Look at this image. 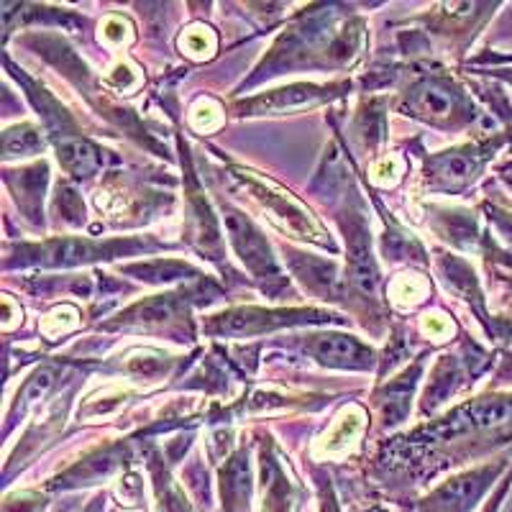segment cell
<instances>
[{"instance_id": "1", "label": "cell", "mask_w": 512, "mask_h": 512, "mask_svg": "<svg viewBox=\"0 0 512 512\" xmlns=\"http://www.w3.org/2000/svg\"><path fill=\"white\" fill-rule=\"evenodd\" d=\"M236 177L244 182L246 192H251L254 203L267 213L274 226L282 228L285 233H292L297 239H308L313 244L331 246V239L320 228V223L295 198L285 195L280 187H274L272 182L259 180V177L246 175V172H236Z\"/></svg>"}, {"instance_id": "2", "label": "cell", "mask_w": 512, "mask_h": 512, "mask_svg": "<svg viewBox=\"0 0 512 512\" xmlns=\"http://www.w3.org/2000/svg\"><path fill=\"white\" fill-rule=\"evenodd\" d=\"M505 469V461H489V464L469 469L464 474H456L441 487H436L428 497H423L418 512H474L479 500L487 495L495 479Z\"/></svg>"}, {"instance_id": "3", "label": "cell", "mask_w": 512, "mask_h": 512, "mask_svg": "<svg viewBox=\"0 0 512 512\" xmlns=\"http://www.w3.org/2000/svg\"><path fill=\"white\" fill-rule=\"evenodd\" d=\"M512 423V395L482 397L456 408L454 413L428 428V438L451 441V438L466 436V433H482Z\"/></svg>"}, {"instance_id": "4", "label": "cell", "mask_w": 512, "mask_h": 512, "mask_svg": "<svg viewBox=\"0 0 512 512\" xmlns=\"http://www.w3.org/2000/svg\"><path fill=\"white\" fill-rule=\"evenodd\" d=\"M328 320L326 313L318 310H259L239 308L216 315L208 323V331L218 336H256L282 326H300V323H323Z\"/></svg>"}, {"instance_id": "5", "label": "cell", "mask_w": 512, "mask_h": 512, "mask_svg": "<svg viewBox=\"0 0 512 512\" xmlns=\"http://www.w3.org/2000/svg\"><path fill=\"white\" fill-rule=\"evenodd\" d=\"M226 228L228 236H231L233 249L241 256V262L251 269V274H254L256 280L274 282V285L282 282V272L280 267H277V259H274L267 239L251 226L249 218L241 216V213H228Z\"/></svg>"}, {"instance_id": "6", "label": "cell", "mask_w": 512, "mask_h": 512, "mask_svg": "<svg viewBox=\"0 0 512 512\" xmlns=\"http://www.w3.org/2000/svg\"><path fill=\"white\" fill-rule=\"evenodd\" d=\"M116 254V244H95L90 239H57L44 241L39 246H29L21 251L24 259L21 264H41V267H75V264H88L103 256Z\"/></svg>"}, {"instance_id": "7", "label": "cell", "mask_w": 512, "mask_h": 512, "mask_svg": "<svg viewBox=\"0 0 512 512\" xmlns=\"http://www.w3.org/2000/svg\"><path fill=\"white\" fill-rule=\"evenodd\" d=\"M310 356L333 369H369L374 364V354L359 338L344 333H320L310 336Z\"/></svg>"}, {"instance_id": "8", "label": "cell", "mask_w": 512, "mask_h": 512, "mask_svg": "<svg viewBox=\"0 0 512 512\" xmlns=\"http://www.w3.org/2000/svg\"><path fill=\"white\" fill-rule=\"evenodd\" d=\"M123 459H126V456H123L121 446L100 448V451L90 454L85 461H80L77 466L67 469L57 482L49 484V489H80L88 487V484L105 482V479L116 477V474L121 472Z\"/></svg>"}, {"instance_id": "9", "label": "cell", "mask_w": 512, "mask_h": 512, "mask_svg": "<svg viewBox=\"0 0 512 512\" xmlns=\"http://www.w3.org/2000/svg\"><path fill=\"white\" fill-rule=\"evenodd\" d=\"M221 507L223 512H249L251 507V464L249 454L239 451L221 469Z\"/></svg>"}, {"instance_id": "10", "label": "cell", "mask_w": 512, "mask_h": 512, "mask_svg": "<svg viewBox=\"0 0 512 512\" xmlns=\"http://www.w3.org/2000/svg\"><path fill=\"white\" fill-rule=\"evenodd\" d=\"M336 88H320V85H292V88L277 90V93L262 95V98L249 100L244 108L251 113H287V111H303L310 105H318L323 100L333 98Z\"/></svg>"}, {"instance_id": "11", "label": "cell", "mask_w": 512, "mask_h": 512, "mask_svg": "<svg viewBox=\"0 0 512 512\" xmlns=\"http://www.w3.org/2000/svg\"><path fill=\"white\" fill-rule=\"evenodd\" d=\"M300 495L277 459H262V512H297Z\"/></svg>"}, {"instance_id": "12", "label": "cell", "mask_w": 512, "mask_h": 512, "mask_svg": "<svg viewBox=\"0 0 512 512\" xmlns=\"http://www.w3.org/2000/svg\"><path fill=\"white\" fill-rule=\"evenodd\" d=\"M408 105L410 111H415V116L443 121V118L454 116L456 105H459V95L448 85H441V82H423V85H418L410 93Z\"/></svg>"}, {"instance_id": "13", "label": "cell", "mask_w": 512, "mask_h": 512, "mask_svg": "<svg viewBox=\"0 0 512 512\" xmlns=\"http://www.w3.org/2000/svg\"><path fill=\"white\" fill-rule=\"evenodd\" d=\"M180 305H177L175 295H164V297H154V300H146V303L134 305L131 310L121 315L118 323L113 326L118 328H149V326H164L169 320L175 318Z\"/></svg>"}, {"instance_id": "14", "label": "cell", "mask_w": 512, "mask_h": 512, "mask_svg": "<svg viewBox=\"0 0 512 512\" xmlns=\"http://www.w3.org/2000/svg\"><path fill=\"white\" fill-rule=\"evenodd\" d=\"M57 157L67 172L77 177H90L100 167V152L80 136H64L57 141Z\"/></svg>"}, {"instance_id": "15", "label": "cell", "mask_w": 512, "mask_h": 512, "mask_svg": "<svg viewBox=\"0 0 512 512\" xmlns=\"http://www.w3.org/2000/svg\"><path fill=\"white\" fill-rule=\"evenodd\" d=\"M479 162H482V157L474 149H459V152H451L446 157H438L433 162V172L441 180L451 182V185H459V182L472 180L477 175Z\"/></svg>"}, {"instance_id": "16", "label": "cell", "mask_w": 512, "mask_h": 512, "mask_svg": "<svg viewBox=\"0 0 512 512\" xmlns=\"http://www.w3.org/2000/svg\"><path fill=\"white\" fill-rule=\"evenodd\" d=\"M152 479H154V495H157L159 512H192V505L187 502L180 484L169 477L167 469H164L162 464H154V461H152Z\"/></svg>"}, {"instance_id": "17", "label": "cell", "mask_w": 512, "mask_h": 512, "mask_svg": "<svg viewBox=\"0 0 512 512\" xmlns=\"http://www.w3.org/2000/svg\"><path fill=\"white\" fill-rule=\"evenodd\" d=\"M361 428H364V413H361L359 408L344 410V415L338 418L336 428H333L326 436V441H323L326 454H341V451H346V448L356 441Z\"/></svg>"}, {"instance_id": "18", "label": "cell", "mask_w": 512, "mask_h": 512, "mask_svg": "<svg viewBox=\"0 0 512 512\" xmlns=\"http://www.w3.org/2000/svg\"><path fill=\"white\" fill-rule=\"evenodd\" d=\"M415 374H418V367H415L413 374H405V377H400V382L387 387V392L382 395V413L387 418V423H400L408 415L410 395H413L415 387Z\"/></svg>"}, {"instance_id": "19", "label": "cell", "mask_w": 512, "mask_h": 512, "mask_svg": "<svg viewBox=\"0 0 512 512\" xmlns=\"http://www.w3.org/2000/svg\"><path fill=\"white\" fill-rule=\"evenodd\" d=\"M44 139L34 126H16L6 131V157H29L41 152Z\"/></svg>"}, {"instance_id": "20", "label": "cell", "mask_w": 512, "mask_h": 512, "mask_svg": "<svg viewBox=\"0 0 512 512\" xmlns=\"http://www.w3.org/2000/svg\"><path fill=\"white\" fill-rule=\"evenodd\" d=\"M128 272L141 274V280L149 282H167V280H177L182 274H195L187 264L180 262H152V264H136Z\"/></svg>"}, {"instance_id": "21", "label": "cell", "mask_w": 512, "mask_h": 512, "mask_svg": "<svg viewBox=\"0 0 512 512\" xmlns=\"http://www.w3.org/2000/svg\"><path fill=\"white\" fill-rule=\"evenodd\" d=\"M54 384V372L49 367L39 369V372L34 374V377L26 382L24 392H18V400H16V410H26L29 405H34L36 400H41V397L47 395L49 390H52Z\"/></svg>"}, {"instance_id": "22", "label": "cell", "mask_w": 512, "mask_h": 512, "mask_svg": "<svg viewBox=\"0 0 512 512\" xmlns=\"http://www.w3.org/2000/svg\"><path fill=\"white\" fill-rule=\"evenodd\" d=\"M180 44L190 57L205 59L213 49H216V36L210 34V29H205V26H190V29L182 34Z\"/></svg>"}, {"instance_id": "23", "label": "cell", "mask_w": 512, "mask_h": 512, "mask_svg": "<svg viewBox=\"0 0 512 512\" xmlns=\"http://www.w3.org/2000/svg\"><path fill=\"white\" fill-rule=\"evenodd\" d=\"M44 507H47V497L31 492V489L8 495L3 502V512H44Z\"/></svg>"}, {"instance_id": "24", "label": "cell", "mask_w": 512, "mask_h": 512, "mask_svg": "<svg viewBox=\"0 0 512 512\" xmlns=\"http://www.w3.org/2000/svg\"><path fill=\"white\" fill-rule=\"evenodd\" d=\"M425 290H428V285L418 277H400L392 285V295H395L397 303H418V300H423Z\"/></svg>"}, {"instance_id": "25", "label": "cell", "mask_w": 512, "mask_h": 512, "mask_svg": "<svg viewBox=\"0 0 512 512\" xmlns=\"http://www.w3.org/2000/svg\"><path fill=\"white\" fill-rule=\"evenodd\" d=\"M456 374V369H454V364H451V361H446V364H441V367H438V372H436V377L438 379H451ZM448 395V387H443V397ZM436 405V402H441V392H438V382H433L431 387H428V405Z\"/></svg>"}, {"instance_id": "26", "label": "cell", "mask_w": 512, "mask_h": 512, "mask_svg": "<svg viewBox=\"0 0 512 512\" xmlns=\"http://www.w3.org/2000/svg\"><path fill=\"white\" fill-rule=\"evenodd\" d=\"M318 495H320V512H341V507H338L336 502V495H333V487L328 482H323V479H320L318 484Z\"/></svg>"}, {"instance_id": "27", "label": "cell", "mask_w": 512, "mask_h": 512, "mask_svg": "<svg viewBox=\"0 0 512 512\" xmlns=\"http://www.w3.org/2000/svg\"><path fill=\"white\" fill-rule=\"evenodd\" d=\"M510 484H512V474L505 479V482H502V487L497 489V495L487 502V507H484L482 512H497V510H500V505H502V500H505V495H507V489H510Z\"/></svg>"}, {"instance_id": "28", "label": "cell", "mask_w": 512, "mask_h": 512, "mask_svg": "<svg viewBox=\"0 0 512 512\" xmlns=\"http://www.w3.org/2000/svg\"><path fill=\"white\" fill-rule=\"evenodd\" d=\"M103 497H98V500H93L90 502L88 507H85V512H105V505H103Z\"/></svg>"}, {"instance_id": "29", "label": "cell", "mask_w": 512, "mask_h": 512, "mask_svg": "<svg viewBox=\"0 0 512 512\" xmlns=\"http://www.w3.org/2000/svg\"><path fill=\"white\" fill-rule=\"evenodd\" d=\"M367 512H384V510H367Z\"/></svg>"}, {"instance_id": "30", "label": "cell", "mask_w": 512, "mask_h": 512, "mask_svg": "<svg viewBox=\"0 0 512 512\" xmlns=\"http://www.w3.org/2000/svg\"><path fill=\"white\" fill-rule=\"evenodd\" d=\"M510 228H512V221H510Z\"/></svg>"}, {"instance_id": "31", "label": "cell", "mask_w": 512, "mask_h": 512, "mask_svg": "<svg viewBox=\"0 0 512 512\" xmlns=\"http://www.w3.org/2000/svg\"><path fill=\"white\" fill-rule=\"evenodd\" d=\"M510 80H512V77H510Z\"/></svg>"}]
</instances>
